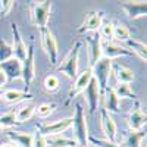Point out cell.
<instances>
[{"label":"cell","instance_id":"cell-2","mask_svg":"<svg viewBox=\"0 0 147 147\" xmlns=\"http://www.w3.org/2000/svg\"><path fill=\"white\" fill-rule=\"evenodd\" d=\"M72 127L75 132V140L80 147L88 146V127H87V118L81 103H75V115L72 118Z\"/></svg>","mask_w":147,"mask_h":147},{"label":"cell","instance_id":"cell-9","mask_svg":"<svg viewBox=\"0 0 147 147\" xmlns=\"http://www.w3.org/2000/svg\"><path fill=\"white\" fill-rule=\"evenodd\" d=\"M85 43L88 46V60H90V66L96 65L99 60L103 57L102 55V38L99 32H91V34H85Z\"/></svg>","mask_w":147,"mask_h":147},{"label":"cell","instance_id":"cell-22","mask_svg":"<svg viewBox=\"0 0 147 147\" xmlns=\"http://www.w3.org/2000/svg\"><path fill=\"white\" fill-rule=\"evenodd\" d=\"M125 49H128V50L132 53V55H137L141 60H147V46H146V43H143V41H138V40H128V41H125Z\"/></svg>","mask_w":147,"mask_h":147},{"label":"cell","instance_id":"cell-35","mask_svg":"<svg viewBox=\"0 0 147 147\" xmlns=\"http://www.w3.org/2000/svg\"><path fill=\"white\" fill-rule=\"evenodd\" d=\"M13 3L15 2H12V0H3V2H0V13L3 16H6L12 10V7H13Z\"/></svg>","mask_w":147,"mask_h":147},{"label":"cell","instance_id":"cell-23","mask_svg":"<svg viewBox=\"0 0 147 147\" xmlns=\"http://www.w3.org/2000/svg\"><path fill=\"white\" fill-rule=\"evenodd\" d=\"M112 71L119 84H131V81L134 80V72L124 65H112Z\"/></svg>","mask_w":147,"mask_h":147},{"label":"cell","instance_id":"cell-10","mask_svg":"<svg viewBox=\"0 0 147 147\" xmlns=\"http://www.w3.org/2000/svg\"><path fill=\"white\" fill-rule=\"evenodd\" d=\"M91 78H93V74H91V69H90V68H88V69H84L81 74H78V77L75 78V81H74V85L71 87V90H69V93H68L66 105H69L80 93H82L85 88H87V85L90 84Z\"/></svg>","mask_w":147,"mask_h":147},{"label":"cell","instance_id":"cell-6","mask_svg":"<svg viewBox=\"0 0 147 147\" xmlns=\"http://www.w3.org/2000/svg\"><path fill=\"white\" fill-rule=\"evenodd\" d=\"M103 18H105V12L103 10H90L85 13L84 21L80 25V28L77 30L80 34H87V32H97L99 28L103 24Z\"/></svg>","mask_w":147,"mask_h":147},{"label":"cell","instance_id":"cell-32","mask_svg":"<svg viewBox=\"0 0 147 147\" xmlns=\"http://www.w3.org/2000/svg\"><path fill=\"white\" fill-rule=\"evenodd\" d=\"M59 85H60V82H59V78L56 75H47L44 78V88L47 91H50V93L56 91L59 88Z\"/></svg>","mask_w":147,"mask_h":147},{"label":"cell","instance_id":"cell-26","mask_svg":"<svg viewBox=\"0 0 147 147\" xmlns=\"http://www.w3.org/2000/svg\"><path fill=\"white\" fill-rule=\"evenodd\" d=\"M113 90H115L119 100L121 99H134V100L137 99V96H136V93L132 91V87L129 84H119L118 82V85L113 87Z\"/></svg>","mask_w":147,"mask_h":147},{"label":"cell","instance_id":"cell-31","mask_svg":"<svg viewBox=\"0 0 147 147\" xmlns=\"http://www.w3.org/2000/svg\"><path fill=\"white\" fill-rule=\"evenodd\" d=\"M13 57V50H12V44H9L5 40H0V63L6 62V60Z\"/></svg>","mask_w":147,"mask_h":147},{"label":"cell","instance_id":"cell-17","mask_svg":"<svg viewBox=\"0 0 147 147\" xmlns=\"http://www.w3.org/2000/svg\"><path fill=\"white\" fill-rule=\"evenodd\" d=\"M102 55L103 57H107L110 60L113 57H121V56H132V53L128 49L113 41H102Z\"/></svg>","mask_w":147,"mask_h":147},{"label":"cell","instance_id":"cell-5","mask_svg":"<svg viewBox=\"0 0 147 147\" xmlns=\"http://www.w3.org/2000/svg\"><path fill=\"white\" fill-rule=\"evenodd\" d=\"M34 37L30 38V46L27 49V57L22 62V81L25 84V91L30 93L31 82L35 78V59H34Z\"/></svg>","mask_w":147,"mask_h":147},{"label":"cell","instance_id":"cell-30","mask_svg":"<svg viewBox=\"0 0 147 147\" xmlns=\"http://www.w3.org/2000/svg\"><path fill=\"white\" fill-rule=\"evenodd\" d=\"M56 107V103H41L38 107H35V115L38 118H47L55 112Z\"/></svg>","mask_w":147,"mask_h":147},{"label":"cell","instance_id":"cell-13","mask_svg":"<svg viewBox=\"0 0 147 147\" xmlns=\"http://www.w3.org/2000/svg\"><path fill=\"white\" fill-rule=\"evenodd\" d=\"M100 121H102V127H103V132L106 136V140L110 143H118V128L116 124L106 109L100 110Z\"/></svg>","mask_w":147,"mask_h":147},{"label":"cell","instance_id":"cell-27","mask_svg":"<svg viewBox=\"0 0 147 147\" xmlns=\"http://www.w3.org/2000/svg\"><path fill=\"white\" fill-rule=\"evenodd\" d=\"M113 28H115V24L113 22H105L102 24V27L99 28V35H100V38L102 41H112L113 40Z\"/></svg>","mask_w":147,"mask_h":147},{"label":"cell","instance_id":"cell-29","mask_svg":"<svg viewBox=\"0 0 147 147\" xmlns=\"http://www.w3.org/2000/svg\"><path fill=\"white\" fill-rule=\"evenodd\" d=\"M34 113H35V107H34L32 105H27V106L21 107V110L16 113V119H18L19 124H22V122L30 121Z\"/></svg>","mask_w":147,"mask_h":147},{"label":"cell","instance_id":"cell-3","mask_svg":"<svg viewBox=\"0 0 147 147\" xmlns=\"http://www.w3.org/2000/svg\"><path fill=\"white\" fill-rule=\"evenodd\" d=\"M91 74H93V78L97 81L100 94L103 96L107 84H109L110 74H112V60L107 57H102L96 65L91 66Z\"/></svg>","mask_w":147,"mask_h":147},{"label":"cell","instance_id":"cell-1","mask_svg":"<svg viewBox=\"0 0 147 147\" xmlns=\"http://www.w3.org/2000/svg\"><path fill=\"white\" fill-rule=\"evenodd\" d=\"M81 46H82L81 40L75 41L72 49L69 50V53L65 56V59L60 62V65H57V71L62 72L63 75H66L69 80H74V81L78 77V60H80Z\"/></svg>","mask_w":147,"mask_h":147},{"label":"cell","instance_id":"cell-36","mask_svg":"<svg viewBox=\"0 0 147 147\" xmlns=\"http://www.w3.org/2000/svg\"><path fill=\"white\" fill-rule=\"evenodd\" d=\"M6 82H7V78H6V75L0 71V88L3 87V85H6Z\"/></svg>","mask_w":147,"mask_h":147},{"label":"cell","instance_id":"cell-14","mask_svg":"<svg viewBox=\"0 0 147 147\" xmlns=\"http://www.w3.org/2000/svg\"><path fill=\"white\" fill-rule=\"evenodd\" d=\"M82 93L85 96V99H87L90 115H94L97 107H99V102H100V97H102L100 90H99V85H97V81L94 78H91L90 84L87 85V88H85Z\"/></svg>","mask_w":147,"mask_h":147},{"label":"cell","instance_id":"cell-33","mask_svg":"<svg viewBox=\"0 0 147 147\" xmlns=\"http://www.w3.org/2000/svg\"><path fill=\"white\" fill-rule=\"evenodd\" d=\"M88 143L94 144L96 147H121L118 143H110L106 138H96V137H88Z\"/></svg>","mask_w":147,"mask_h":147},{"label":"cell","instance_id":"cell-15","mask_svg":"<svg viewBox=\"0 0 147 147\" xmlns=\"http://www.w3.org/2000/svg\"><path fill=\"white\" fill-rule=\"evenodd\" d=\"M121 9L125 12V15L129 19H138L144 18L147 13V5L146 2H122L119 3Z\"/></svg>","mask_w":147,"mask_h":147},{"label":"cell","instance_id":"cell-20","mask_svg":"<svg viewBox=\"0 0 147 147\" xmlns=\"http://www.w3.org/2000/svg\"><path fill=\"white\" fill-rule=\"evenodd\" d=\"M2 99L9 105H16L21 102L32 100V94L27 93V91H19V90H6L2 94Z\"/></svg>","mask_w":147,"mask_h":147},{"label":"cell","instance_id":"cell-21","mask_svg":"<svg viewBox=\"0 0 147 147\" xmlns=\"http://www.w3.org/2000/svg\"><path fill=\"white\" fill-rule=\"evenodd\" d=\"M143 138H146V131L141 129V131H128L127 136H125V140L122 144H119L121 147H141V141Z\"/></svg>","mask_w":147,"mask_h":147},{"label":"cell","instance_id":"cell-25","mask_svg":"<svg viewBox=\"0 0 147 147\" xmlns=\"http://www.w3.org/2000/svg\"><path fill=\"white\" fill-rule=\"evenodd\" d=\"M113 38L119 43H125L131 38V31L124 24H116L113 28Z\"/></svg>","mask_w":147,"mask_h":147},{"label":"cell","instance_id":"cell-39","mask_svg":"<svg viewBox=\"0 0 147 147\" xmlns=\"http://www.w3.org/2000/svg\"><path fill=\"white\" fill-rule=\"evenodd\" d=\"M0 100H2V93H0Z\"/></svg>","mask_w":147,"mask_h":147},{"label":"cell","instance_id":"cell-4","mask_svg":"<svg viewBox=\"0 0 147 147\" xmlns=\"http://www.w3.org/2000/svg\"><path fill=\"white\" fill-rule=\"evenodd\" d=\"M52 12V3L44 0V2H32L31 5V21L40 31L47 28L49 18Z\"/></svg>","mask_w":147,"mask_h":147},{"label":"cell","instance_id":"cell-37","mask_svg":"<svg viewBox=\"0 0 147 147\" xmlns=\"http://www.w3.org/2000/svg\"><path fill=\"white\" fill-rule=\"evenodd\" d=\"M0 147H16V146L10 141V143H2V144H0Z\"/></svg>","mask_w":147,"mask_h":147},{"label":"cell","instance_id":"cell-12","mask_svg":"<svg viewBox=\"0 0 147 147\" xmlns=\"http://www.w3.org/2000/svg\"><path fill=\"white\" fill-rule=\"evenodd\" d=\"M10 30H12V50H13V57H16L19 62L22 63L27 57V44L24 41L22 35H21V31H19V27L16 25L15 22L10 24Z\"/></svg>","mask_w":147,"mask_h":147},{"label":"cell","instance_id":"cell-7","mask_svg":"<svg viewBox=\"0 0 147 147\" xmlns=\"http://www.w3.org/2000/svg\"><path fill=\"white\" fill-rule=\"evenodd\" d=\"M40 35H41V46L46 50L47 56H49V60H50V65L52 66H56L57 65V57H59V50H57V43H56V38L53 37L52 31L49 28H44L40 31Z\"/></svg>","mask_w":147,"mask_h":147},{"label":"cell","instance_id":"cell-38","mask_svg":"<svg viewBox=\"0 0 147 147\" xmlns=\"http://www.w3.org/2000/svg\"><path fill=\"white\" fill-rule=\"evenodd\" d=\"M2 132H3V128H2V127H0V134H2Z\"/></svg>","mask_w":147,"mask_h":147},{"label":"cell","instance_id":"cell-16","mask_svg":"<svg viewBox=\"0 0 147 147\" xmlns=\"http://www.w3.org/2000/svg\"><path fill=\"white\" fill-rule=\"evenodd\" d=\"M0 71L6 75L7 81H15L22 78V63L16 57H12L6 62L0 63Z\"/></svg>","mask_w":147,"mask_h":147},{"label":"cell","instance_id":"cell-11","mask_svg":"<svg viewBox=\"0 0 147 147\" xmlns=\"http://www.w3.org/2000/svg\"><path fill=\"white\" fill-rule=\"evenodd\" d=\"M128 127L131 131H141L146 127V112L141 109L140 100H134V106L128 113Z\"/></svg>","mask_w":147,"mask_h":147},{"label":"cell","instance_id":"cell-28","mask_svg":"<svg viewBox=\"0 0 147 147\" xmlns=\"http://www.w3.org/2000/svg\"><path fill=\"white\" fill-rule=\"evenodd\" d=\"M19 124L16 119L15 112H6L3 115H0V127L2 128H13Z\"/></svg>","mask_w":147,"mask_h":147},{"label":"cell","instance_id":"cell-19","mask_svg":"<svg viewBox=\"0 0 147 147\" xmlns=\"http://www.w3.org/2000/svg\"><path fill=\"white\" fill-rule=\"evenodd\" d=\"M105 100H106V110L109 113H121V100L113 90V87H106L105 93Z\"/></svg>","mask_w":147,"mask_h":147},{"label":"cell","instance_id":"cell-8","mask_svg":"<svg viewBox=\"0 0 147 147\" xmlns=\"http://www.w3.org/2000/svg\"><path fill=\"white\" fill-rule=\"evenodd\" d=\"M71 127H72V118H63V119H59L56 122H52V124H40V125H37V129L46 138H49V137L59 136L60 132L66 131Z\"/></svg>","mask_w":147,"mask_h":147},{"label":"cell","instance_id":"cell-40","mask_svg":"<svg viewBox=\"0 0 147 147\" xmlns=\"http://www.w3.org/2000/svg\"><path fill=\"white\" fill-rule=\"evenodd\" d=\"M87 147H88V146H87Z\"/></svg>","mask_w":147,"mask_h":147},{"label":"cell","instance_id":"cell-34","mask_svg":"<svg viewBox=\"0 0 147 147\" xmlns=\"http://www.w3.org/2000/svg\"><path fill=\"white\" fill-rule=\"evenodd\" d=\"M32 147H47V138L43 134L37 129L34 132V138H32Z\"/></svg>","mask_w":147,"mask_h":147},{"label":"cell","instance_id":"cell-24","mask_svg":"<svg viewBox=\"0 0 147 147\" xmlns=\"http://www.w3.org/2000/svg\"><path fill=\"white\" fill-rule=\"evenodd\" d=\"M47 147H78L75 138H66V137H49Z\"/></svg>","mask_w":147,"mask_h":147},{"label":"cell","instance_id":"cell-18","mask_svg":"<svg viewBox=\"0 0 147 147\" xmlns=\"http://www.w3.org/2000/svg\"><path fill=\"white\" fill-rule=\"evenodd\" d=\"M6 136L10 138V141L19 146V147H32V138L34 134L31 132H19V131H6Z\"/></svg>","mask_w":147,"mask_h":147}]
</instances>
